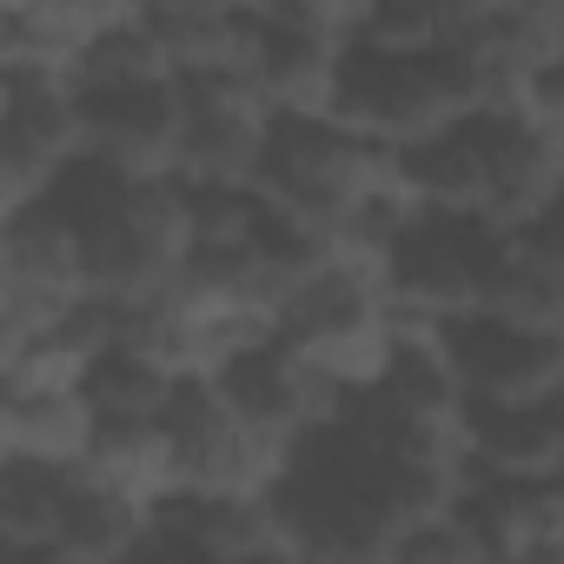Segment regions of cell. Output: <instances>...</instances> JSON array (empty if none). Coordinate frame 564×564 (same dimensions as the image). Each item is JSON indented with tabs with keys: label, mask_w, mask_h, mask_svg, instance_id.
<instances>
[{
	"label": "cell",
	"mask_w": 564,
	"mask_h": 564,
	"mask_svg": "<svg viewBox=\"0 0 564 564\" xmlns=\"http://www.w3.org/2000/svg\"><path fill=\"white\" fill-rule=\"evenodd\" d=\"M87 300H100V286L74 213L61 199L0 213V346L61 326Z\"/></svg>",
	"instance_id": "obj_4"
},
{
	"label": "cell",
	"mask_w": 564,
	"mask_h": 564,
	"mask_svg": "<svg viewBox=\"0 0 564 564\" xmlns=\"http://www.w3.org/2000/svg\"><path fill=\"white\" fill-rule=\"evenodd\" d=\"M173 54L180 80H252L259 47H265V21L252 14H226V8H193V14H147Z\"/></svg>",
	"instance_id": "obj_20"
},
{
	"label": "cell",
	"mask_w": 564,
	"mask_h": 564,
	"mask_svg": "<svg viewBox=\"0 0 564 564\" xmlns=\"http://www.w3.org/2000/svg\"><path fill=\"white\" fill-rule=\"evenodd\" d=\"M505 239L511 232H498L491 219L425 213L392 252V306L405 319H438V326L478 313V293H485Z\"/></svg>",
	"instance_id": "obj_7"
},
{
	"label": "cell",
	"mask_w": 564,
	"mask_h": 564,
	"mask_svg": "<svg viewBox=\"0 0 564 564\" xmlns=\"http://www.w3.org/2000/svg\"><path fill=\"white\" fill-rule=\"evenodd\" d=\"M339 74H346V47L326 41L319 28H300L293 14L265 21V47L252 67V87L265 94V107L279 120H319L339 100Z\"/></svg>",
	"instance_id": "obj_16"
},
{
	"label": "cell",
	"mask_w": 564,
	"mask_h": 564,
	"mask_svg": "<svg viewBox=\"0 0 564 564\" xmlns=\"http://www.w3.org/2000/svg\"><path fill=\"white\" fill-rule=\"evenodd\" d=\"M87 392L100 399V412H107V419H166V412H173V399H180V379H173V372H160L153 359H140V352H127V346H113V352L94 366Z\"/></svg>",
	"instance_id": "obj_25"
},
{
	"label": "cell",
	"mask_w": 564,
	"mask_h": 564,
	"mask_svg": "<svg viewBox=\"0 0 564 564\" xmlns=\"http://www.w3.org/2000/svg\"><path fill=\"white\" fill-rule=\"evenodd\" d=\"M478 313L505 319V326H524V333H564V272H551L518 239H505L485 293H478Z\"/></svg>",
	"instance_id": "obj_23"
},
{
	"label": "cell",
	"mask_w": 564,
	"mask_h": 564,
	"mask_svg": "<svg viewBox=\"0 0 564 564\" xmlns=\"http://www.w3.org/2000/svg\"><path fill=\"white\" fill-rule=\"evenodd\" d=\"M279 14H293L300 28H319L326 41L352 47V41H359V28H366V14H372V0H286Z\"/></svg>",
	"instance_id": "obj_27"
},
{
	"label": "cell",
	"mask_w": 564,
	"mask_h": 564,
	"mask_svg": "<svg viewBox=\"0 0 564 564\" xmlns=\"http://www.w3.org/2000/svg\"><path fill=\"white\" fill-rule=\"evenodd\" d=\"M219 392H226L252 425L293 438V445H313L319 432L346 425L352 405H359V392H346L339 379H326L319 366H306L293 346H279V339L259 346V352H246V359H232V366L219 372Z\"/></svg>",
	"instance_id": "obj_8"
},
{
	"label": "cell",
	"mask_w": 564,
	"mask_h": 564,
	"mask_svg": "<svg viewBox=\"0 0 564 564\" xmlns=\"http://www.w3.org/2000/svg\"><path fill=\"white\" fill-rule=\"evenodd\" d=\"M87 100V160L120 180H180L186 166V80L80 94Z\"/></svg>",
	"instance_id": "obj_9"
},
{
	"label": "cell",
	"mask_w": 564,
	"mask_h": 564,
	"mask_svg": "<svg viewBox=\"0 0 564 564\" xmlns=\"http://www.w3.org/2000/svg\"><path fill=\"white\" fill-rule=\"evenodd\" d=\"M465 518L505 564H564V478H465Z\"/></svg>",
	"instance_id": "obj_13"
},
{
	"label": "cell",
	"mask_w": 564,
	"mask_h": 564,
	"mask_svg": "<svg viewBox=\"0 0 564 564\" xmlns=\"http://www.w3.org/2000/svg\"><path fill=\"white\" fill-rule=\"evenodd\" d=\"M471 471L564 478V392L538 405H471Z\"/></svg>",
	"instance_id": "obj_19"
},
{
	"label": "cell",
	"mask_w": 564,
	"mask_h": 564,
	"mask_svg": "<svg viewBox=\"0 0 564 564\" xmlns=\"http://www.w3.org/2000/svg\"><path fill=\"white\" fill-rule=\"evenodd\" d=\"M127 21H140V0H28L0 14V67L80 80V61Z\"/></svg>",
	"instance_id": "obj_12"
},
{
	"label": "cell",
	"mask_w": 564,
	"mask_h": 564,
	"mask_svg": "<svg viewBox=\"0 0 564 564\" xmlns=\"http://www.w3.org/2000/svg\"><path fill=\"white\" fill-rule=\"evenodd\" d=\"M478 113V80H471V61L458 47H438V54H366V47H346V74H339V100H333V120L372 133V140H392V147H425L438 133H452L458 120Z\"/></svg>",
	"instance_id": "obj_3"
},
{
	"label": "cell",
	"mask_w": 564,
	"mask_h": 564,
	"mask_svg": "<svg viewBox=\"0 0 564 564\" xmlns=\"http://www.w3.org/2000/svg\"><path fill=\"white\" fill-rule=\"evenodd\" d=\"M213 8H226V14H252V21H272L286 0H213Z\"/></svg>",
	"instance_id": "obj_29"
},
{
	"label": "cell",
	"mask_w": 564,
	"mask_h": 564,
	"mask_svg": "<svg viewBox=\"0 0 564 564\" xmlns=\"http://www.w3.org/2000/svg\"><path fill=\"white\" fill-rule=\"evenodd\" d=\"M166 425H173V438H180L186 498H279V485L293 478V465H300V452H306V445H293V438L252 425V419L219 392V379L180 386Z\"/></svg>",
	"instance_id": "obj_6"
},
{
	"label": "cell",
	"mask_w": 564,
	"mask_h": 564,
	"mask_svg": "<svg viewBox=\"0 0 564 564\" xmlns=\"http://www.w3.org/2000/svg\"><path fill=\"white\" fill-rule=\"evenodd\" d=\"M80 160H87L80 80L0 67V213L47 206Z\"/></svg>",
	"instance_id": "obj_5"
},
{
	"label": "cell",
	"mask_w": 564,
	"mask_h": 564,
	"mask_svg": "<svg viewBox=\"0 0 564 564\" xmlns=\"http://www.w3.org/2000/svg\"><path fill=\"white\" fill-rule=\"evenodd\" d=\"M80 471L147 511H166L173 498H186V465H180V438L166 419H107V432Z\"/></svg>",
	"instance_id": "obj_18"
},
{
	"label": "cell",
	"mask_w": 564,
	"mask_h": 564,
	"mask_svg": "<svg viewBox=\"0 0 564 564\" xmlns=\"http://www.w3.org/2000/svg\"><path fill=\"white\" fill-rule=\"evenodd\" d=\"M160 511L94 485L87 471H67L61 491V531H54V564H127L147 557Z\"/></svg>",
	"instance_id": "obj_17"
},
{
	"label": "cell",
	"mask_w": 564,
	"mask_h": 564,
	"mask_svg": "<svg viewBox=\"0 0 564 564\" xmlns=\"http://www.w3.org/2000/svg\"><path fill=\"white\" fill-rule=\"evenodd\" d=\"M87 232L94 286L113 306L153 300L193 259V186L186 180H120L100 160H80L54 193Z\"/></svg>",
	"instance_id": "obj_1"
},
{
	"label": "cell",
	"mask_w": 564,
	"mask_h": 564,
	"mask_svg": "<svg viewBox=\"0 0 564 564\" xmlns=\"http://www.w3.org/2000/svg\"><path fill=\"white\" fill-rule=\"evenodd\" d=\"M61 491H67V471L0 458V551L14 564H54Z\"/></svg>",
	"instance_id": "obj_22"
},
{
	"label": "cell",
	"mask_w": 564,
	"mask_h": 564,
	"mask_svg": "<svg viewBox=\"0 0 564 564\" xmlns=\"http://www.w3.org/2000/svg\"><path fill=\"white\" fill-rule=\"evenodd\" d=\"M265 213L259 186H193V252H252Z\"/></svg>",
	"instance_id": "obj_26"
},
{
	"label": "cell",
	"mask_w": 564,
	"mask_h": 564,
	"mask_svg": "<svg viewBox=\"0 0 564 564\" xmlns=\"http://www.w3.org/2000/svg\"><path fill=\"white\" fill-rule=\"evenodd\" d=\"M153 80H180L173 54L160 41V28L140 14L127 28H113L87 61H80V94H120V87H153Z\"/></svg>",
	"instance_id": "obj_24"
},
{
	"label": "cell",
	"mask_w": 564,
	"mask_h": 564,
	"mask_svg": "<svg viewBox=\"0 0 564 564\" xmlns=\"http://www.w3.org/2000/svg\"><path fill=\"white\" fill-rule=\"evenodd\" d=\"M272 107L252 80H186V186H259Z\"/></svg>",
	"instance_id": "obj_10"
},
{
	"label": "cell",
	"mask_w": 564,
	"mask_h": 564,
	"mask_svg": "<svg viewBox=\"0 0 564 564\" xmlns=\"http://www.w3.org/2000/svg\"><path fill=\"white\" fill-rule=\"evenodd\" d=\"M107 432V412L87 386L74 392H0V458L80 471Z\"/></svg>",
	"instance_id": "obj_15"
},
{
	"label": "cell",
	"mask_w": 564,
	"mask_h": 564,
	"mask_svg": "<svg viewBox=\"0 0 564 564\" xmlns=\"http://www.w3.org/2000/svg\"><path fill=\"white\" fill-rule=\"evenodd\" d=\"M445 346L471 405H538L564 392V333H524V326L465 313L452 319Z\"/></svg>",
	"instance_id": "obj_11"
},
{
	"label": "cell",
	"mask_w": 564,
	"mask_h": 564,
	"mask_svg": "<svg viewBox=\"0 0 564 564\" xmlns=\"http://www.w3.org/2000/svg\"><path fill=\"white\" fill-rule=\"evenodd\" d=\"M511 239H518L531 259H544L551 272H564V199H557L551 213H538V219H531L524 232H511Z\"/></svg>",
	"instance_id": "obj_28"
},
{
	"label": "cell",
	"mask_w": 564,
	"mask_h": 564,
	"mask_svg": "<svg viewBox=\"0 0 564 564\" xmlns=\"http://www.w3.org/2000/svg\"><path fill=\"white\" fill-rule=\"evenodd\" d=\"M193 8H213V0H140V14H193Z\"/></svg>",
	"instance_id": "obj_30"
},
{
	"label": "cell",
	"mask_w": 564,
	"mask_h": 564,
	"mask_svg": "<svg viewBox=\"0 0 564 564\" xmlns=\"http://www.w3.org/2000/svg\"><path fill=\"white\" fill-rule=\"evenodd\" d=\"M485 120V153H491V206L485 219L498 232H524L538 213L564 199V147L538 133L524 113H478Z\"/></svg>",
	"instance_id": "obj_14"
},
{
	"label": "cell",
	"mask_w": 564,
	"mask_h": 564,
	"mask_svg": "<svg viewBox=\"0 0 564 564\" xmlns=\"http://www.w3.org/2000/svg\"><path fill=\"white\" fill-rule=\"evenodd\" d=\"M412 160V186L425 199V213H465V219H485L491 206V153H485V120H458L452 133L425 140L405 153Z\"/></svg>",
	"instance_id": "obj_21"
},
{
	"label": "cell",
	"mask_w": 564,
	"mask_h": 564,
	"mask_svg": "<svg viewBox=\"0 0 564 564\" xmlns=\"http://www.w3.org/2000/svg\"><path fill=\"white\" fill-rule=\"evenodd\" d=\"M279 346H293L306 366H319L346 392H372L392 372L399 346H405V319L392 306V279L333 259L319 279H306L293 293Z\"/></svg>",
	"instance_id": "obj_2"
}]
</instances>
